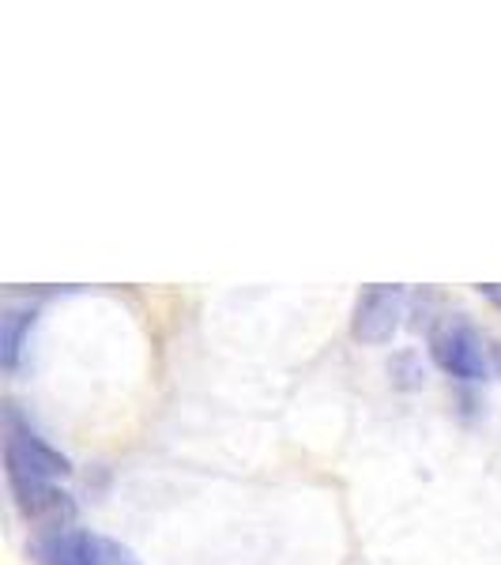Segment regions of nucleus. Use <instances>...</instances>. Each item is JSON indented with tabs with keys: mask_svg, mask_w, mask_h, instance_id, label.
I'll return each instance as SVG.
<instances>
[{
	"mask_svg": "<svg viewBox=\"0 0 501 565\" xmlns=\"http://www.w3.org/2000/svg\"><path fill=\"white\" fill-rule=\"evenodd\" d=\"M34 562L39 565H140L129 546L106 540V535L84 532V527H61L45 532L34 543Z\"/></svg>",
	"mask_w": 501,
	"mask_h": 565,
	"instance_id": "f03ea898",
	"label": "nucleus"
},
{
	"mask_svg": "<svg viewBox=\"0 0 501 565\" xmlns=\"http://www.w3.org/2000/svg\"><path fill=\"white\" fill-rule=\"evenodd\" d=\"M72 471V463L65 452H57L50 441H42L39 434L26 423H20V415L8 412V430H4V476L8 490H12L15 505L26 521L61 532L72 527L76 505L65 490L57 487V479H65Z\"/></svg>",
	"mask_w": 501,
	"mask_h": 565,
	"instance_id": "f257e3e1",
	"label": "nucleus"
},
{
	"mask_svg": "<svg viewBox=\"0 0 501 565\" xmlns=\"http://www.w3.org/2000/svg\"><path fill=\"white\" fill-rule=\"evenodd\" d=\"M487 290V298H494V302H501V287H482Z\"/></svg>",
	"mask_w": 501,
	"mask_h": 565,
	"instance_id": "0eeeda50",
	"label": "nucleus"
},
{
	"mask_svg": "<svg viewBox=\"0 0 501 565\" xmlns=\"http://www.w3.org/2000/svg\"><path fill=\"white\" fill-rule=\"evenodd\" d=\"M498 370H501V348H498Z\"/></svg>",
	"mask_w": 501,
	"mask_h": 565,
	"instance_id": "6e6552de",
	"label": "nucleus"
},
{
	"mask_svg": "<svg viewBox=\"0 0 501 565\" xmlns=\"http://www.w3.org/2000/svg\"><path fill=\"white\" fill-rule=\"evenodd\" d=\"M34 321H39L34 306H8V309H4V317H0V362H4V370H8V373L20 370Z\"/></svg>",
	"mask_w": 501,
	"mask_h": 565,
	"instance_id": "39448f33",
	"label": "nucleus"
},
{
	"mask_svg": "<svg viewBox=\"0 0 501 565\" xmlns=\"http://www.w3.org/2000/svg\"><path fill=\"white\" fill-rule=\"evenodd\" d=\"M404 306L407 295L404 287H366L354 298L351 309V335L366 348H381L396 335L399 321H404Z\"/></svg>",
	"mask_w": 501,
	"mask_h": 565,
	"instance_id": "7ed1b4c3",
	"label": "nucleus"
},
{
	"mask_svg": "<svg viewBox=\"0 0 501 565\" xmlns=\"http://www.w3.org/2000/svg\"><path fill=\"white\" fill-rule=\"evenodd\" d=\"M430 351H434V362L449 373V377H457V381L487 377V354H482L479 332L468 321H460V317H449L445 324L434 328Z\"/></svg>",
	"mask_w": 501,
	"mask_h": 565,
	"instance_id": "20e7f679",
	"label": "nucleus"
},
{
	"mask_svg": "<svg viewBox=\"0 0 501 565\" xmlns=\"http://www.w3.org/2000/svg\"><path fill=\"white\" fill-rule=\"evenodd\" d=\"M388 373H393L396 388H418L426 381V370H423V362H418L415 351H399L393 359V366H388Z\"/></svg>",
	"mask_w": 501,
	"mask_h": 565,
	"instance_id": "423d86ee",
	"label": "nucleus"
}]
</instances>
